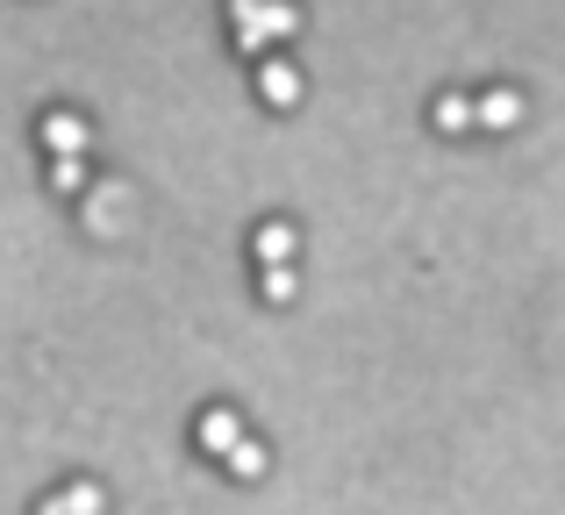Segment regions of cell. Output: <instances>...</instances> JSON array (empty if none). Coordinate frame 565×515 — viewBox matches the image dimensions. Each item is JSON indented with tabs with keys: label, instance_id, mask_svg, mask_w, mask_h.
Returning <instances> with one entry per match:
<instances>
[{
	"label": "cell",
	"instance_id": "6da1fadb",
	"mask_svg": "<svg viewBox=\"0 0 565 515\" xmlns=\"http://www.w3.org/2000/svg\"><path fill=\"white\" fill-rule=\"evenodd\" d=\"M230 22L244 29V43H250V51H265L273 36H294V29H301V8H258V0H236V8H230Z\"/></svg>",
	"mask_w": 565,
	"mask_h": 515
},
{
	"label": "cell",
	"instance_id": "7a4b0ae2",
	"mask_svg": "<svg viewBox=\"0 0 565 515\" xmlns=\"http://www.w3.org/2000/svg\"><path fill=\"white\" fill-rule=\"evenodd\" d=\"M36 143H43L51 158H86V122H79L72 108H51V115L36 122Z\"/></svg>",
	"mask_w": 565,
	"mask_h": 515
},
{
	"label": "cell",
	"instance_id": "3957f363",
	"mask_svg": "<svg viewBox=\"0 0 565 515\" xmlns=\"http://www.w3.org/2000/svg\"><path fill=\"white\" fill-rule=\"evenodd\" d=\"M193 437H201V451H207V459H222V465H230V451L244 444V416H236V408H207V416L193 422Z\"/></svg>",
	"mask_w": 565,
	"mask_h": 515
},
{
	"label": "cell",
	"instance_id": "277c9868",
	"mask_svg": "<svg viewBox=\"0 0 565 515\" xmlns=\"http://www.w3.org/2000/svg\"><path fill=\"white\" fill-rule=\"evenodd\" d=\"M250 251H258L265 272H273V265H294V251H301V229H294V223H258Z\"/></svg>",
	"mask_w": 565,
	"mask_h": 515
},
{
	"label": "cell",
	"instance_id": "5b68a950",
	"mask_svg": "<svg viewBox=\"0 0 565 515\" xmlns=\"http://www.w3.org/2000/svg\"><path fill=\"white\" fill-rule=\"evenodd\" d=\"M258 94L273 100V108H294V100H301V72H294V57H265V65H258Z\"/></svg>",
	"mask_w": 565,
	"mask_h": 515
},
{
	"label": "cell",
	"instance_id": "8992f818",
	"mask_svg": "<svg viewBox=\"0 0 565 515\" xmlns=\"http://www.w3.org/2000/svg\"><path fill=\"white\" fill-rule=\"evenodd\" d=\"M429 122H437L444 137H458V129L480 122V100H472V94H437V100H429Z\"/></svg>",
	"mask_w": 565,
	"mask_h": 515
},
{
	"label": "cell",
	"instance_id": "52a82bcc",
	"mask_svg": "<svg viewBox=\"0 0 565 515\" xmlns=\"http://www.w3.org/2000/svg\"><path fill=\"white\" fill-rule=\"evenodd\" d=\"M108 508V494L94 487V480H72L65 494H51V502H43V515H100Z\"/></svg>",
	"mask_w": 565,
	"mask_h": 515
},
{
	"label": "cell",
	"instance_id": "ba28073f",
	"mask_svg": "<svg viewBox=\"0 0 565 515\" xmlns=\"http://www.w3.org/2000/svg\"><path fill=\"white\" fill-rule=\"evenodd\" d=\"M515 122H523V94H515V86L480 94V129H515Z\"/></svg>",
	"mask_w": 565,
	"mask_h": 515
},
{
	"label": "cell",
	"instance_id": "9c48e42d",
	"mask_svg": "<svg viewBox=\"0 0 565 515\" xmlns=\"http://www.w3.org/2000/svg\"><path fill=\"white\" fill-rule=\"evenodd\" d=\"M230 473L236 480H265V444H258V437H244V444L230 451Z\"/></svg>",
	"mask_w": 565,
	"mask_h": 515
},
{
	"label": "cell",
	"instance_id": "30bf717a",
	"mask_svg": "<svg viewBox=\"0 0 565 515\" xmlns=\"http://www.w3.org/2000/svg\"><path fill=\"white\" fill-rule=\"evenodd\" d=\"M258 293H265V301H294V293H301L294 265H273V272H258Z\"/></svg>",
	"mask_w": 565,
	"mask_h": 515
},
{
	"label": "cell",
	"instance_id": "8fae6325",
	"mask_svg": "<svg viewBox=\"0 0 565 515\" xmlns=\"http://www.w3.org/2000/svg\"><path fill=\"white\" fill-rule=\"evenodd\" d=\"M51 186L57 194H79L86 186V158H51Z\"/></svg>",
	"mask_w": 565,
	"mask_h": 515
},
{
	"label": "cell",
	"instance_id": "7c38bea8",
	"mask_svg": "<svg viewBox=\"0 0 565 515\" xmlns=\"http://www.w3.org/2000/svg\"><path fill=\"white\" fill-rule=\"evenodd\" d=\"M115 208H122V194H94V208H86V223H94V229H115Z\"/></svg>",
	"mask_w": 565,
	"mask_h": 515
}]
</instances>
